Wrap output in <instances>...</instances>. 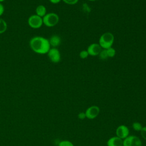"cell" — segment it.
I'll return each mask as SVG.
<instances>
[{
	"label": "cell",
	"instance_id": "ac0fdd59",
	"mask_svg": "<svg viewBox=\"0 0 146 146\" xmlns=\"http://www.w3.org/2000/svg\"><path fill=\"white\" fill-rule=\"evenodd\" d=\"M88 53L86 50H82L80 52H79V57L81 58V59H86L88 56Z\"/></svg>",
	"mask_w": 146,
	"mask_h": 146
},
{
	"label": "cell",
	"instance_id": "d4e9b609",
	"mask_svg": "<svg viewBox=\"0 0 146 146\" xmlns=\"http://www.w3.org/2000/svg\"><path fill=\"white\" fill-rule=\"evenodd\" d=\"M88 1H95L96 0H88Z\"/></svg>",
	"mask_w": 146,
	"mask_h": 146
},
{
	"label": "cell",
	"instance_id": "30bf717a",
	"mask_svg": "<svg viewBox=\"0 0 146 146\" xmlns=\"http://www.w3.org/2000/svg\"><path fill=\"white\" fill-rule=\"evenodd\" d=\"M107 146H123V140L117 136H112L107 141Z\"/></svg>",
	"mask_w": 146,
	"mask_h": 146
},
{
	"label": "cell",
	"instance_id": "6da1fadb",
	"mask_svg": "<svg viewBox=\"0 0 146 146\" xmlns=\"http://www.w3.org/2000/svg\"><path fill=\"white\" fill-rule=\"evenodd\" d=\"M31 50L40 55L47 54L51 48L48 39L41 36H35L31 38L29 42Z\"/></svg>",
	"mask_w": 146,
	"mask_h": 146
},
{
	"label": "cell",
	"instance_id": "277c9868",
	"mask_svg": "<svg viewBox=\"0 0 146 146\" xmlns=\"http://www.w3.org/2000/svg\"><path fill=\"white\" fill-rule=\"evenodd\" d=\"M27 23L29 26L34 29H39L43 25V19L42 17L35 14L30 15L27 20Z\"/></svg>",
	"mask_w": 146,
	"mask_h": 146
},
{
	"label": "cell",
	"instance_id": "d6986e66",
	"mask_svg": "<svg viewBox=\"0 0 146 146\" xmlns=\"http://www.w3.org/2000/svg\"><path fill=\"white\" fill-rule=\"evenodd\" d=\"M62 1H63L67 5H70L76 4L79 1V0H62Z\"/></svg>",
	"mask_w": 146,
	"mask_h": 146
},
{
	"label": "cell",
	"instance_id": "9a60e30c",
	"mask_svg": "<svg viewBox=\"0 0 146 146\" xmlns=\"http://www.w3.org/2000/svg\"><path fill=\"white\" fill-rule=\"evenodd\" d=\"M132 127L133 130H135L136 131L140 132V131L141 130V129L143 128V125L140 123H139L138 121H135L132 123Z\"/></svg>",
	"mask_w": 146,
	"mask_h": 146
},
{
	"label": "cell",
	"instance_id": "9c48e42d",
	"mask_svg": "<svg viewBox=\"0 0 146 146\" xmlns=\"http://www.w3.org/2000/svg\"><path fill=\"white\" fill-rule=\"evenodd\" d=\"M102 50V48L99 43H91L88 46V47H87V51L89 55L95 56L98 55Z\"/></svg>",
	"mask_w": 146,
	"mask_h": 146
},
{
	"label": "cell",
	"instance_id": "3957f363",
	"mask_svg": "<svg viewBox=\"0 0 146 146\" xmlns=\"http://www.w3.org/2000/svg\"><path fill=\"white\" fill-rule=\"evenodd\" d=\"M43 23L48 27L55 26L59 21L58 15L55 13H47L43 18Z\"/></svg>",
	"mask_w": 146,
	"mask_h": 146
},
{
	"label": "cell",
	"instance_id": "7a4b0ae2",
	"mask_svg": "<svg viewBox=\"0 0 146 146\" xmlns=\"http://www.w3.org/2000/svg\"><path fill=\"white\" fill-rule=\"evenodd\" d=\"M114 36L110 32H106L101 35L99 39V44L102 49L111 47L114 42Z\"/></svg>",
	"mask_w": 146,
	"mask_h": 146
},
{
	"label": "cell",
	"instance_id": "2e32d148",
	"mask_svg": "<svg viewBox=\"0 0 146 146\" xmlns=\"http://www.w3.org/2000/svg\"><path fill=\"white\" fill-rule=\"evenodd\" d=\"M98 56H99V58L102 60H105V59H107V58H108L106 49H102L101 50V51L100 52L99 54L98 55Z\"/></svg>",
	"mask_w": 146,
	"mask_h": 146
},
{
	"label": "cell",
	"instance_id": "7c38bea8",
	"mask_svg": "<svg viewBox=\"0 0 146 146\" xmlns=\"http://www.w3.org/2000/svg\"><path fill=\"white\" fill-rule=\"evenodd\" d=\"M47 14V9L45 6L43 5H39L37 6L35 9V14L43 18Z\"/></svg>",
	"mask_w": 146,
	"mask_h": 146
},
{
	"label": "cell",
	"instance_id": "e0dca14e",
	"mask_svg": "<svg viewBox=\"0 0 146 146\" xmlns=\"http://www.w3.org/2000/svg\"><path fill=\"white\" fill-rule=\"evenodd\" d=\"M58 146H74V144L69 140H62L59 143Z\"/></svg>",
	"mask_w": 146,
	"mask_h": 146
},
{
	"label": "cell",
	"instance_id": "cb8c5ba5",
	"mask_svg": "<svg viewBox=\"0 0 146 146\" xmlns=\"http://www.w3.org/2000/svg\"><path fill=\"white\" fill-rule=\"evenodd\" d=\"M5 1V0H0V2H1V3H2V2H3V1Z\"/></svg>",
	"mask_w": 146,
	"mask_h": 146
},
{
	"label": "cell",
	"instance_id": "52a82bcc",
	"mask_svg": "<svg viewBox=\"0 0 146 146\" xmlns=\"http://www.w3.org/2000/svg\"><path fill=\"white\" fill-rule=\"evenodd\" d=\"M86 118L92 120L95 119L100 113V108L98 106L93 105L88 107L84 112Z\"/></svg>",
	"mask_w": 146,
	"mask_h": 146
},
{
	"label": "cell",
	"instance_id": "7402d4cb",
	"mask_svg": "<svg viewBox=\"0 0 146 146\" xmlns=\"http://www.w3.org/2000/svg\"><path fill=\"white\" fill-rule=\"evenodd\" d=\"M5 12V7L0 2V17L2 16Z\"/></svg>",
	"mask_w": 146,
	"mask_h": 146
},
{
	"label": "cell",
	"instance_id": "ffe728a7",
	"mask_svg": "<svg viewBox=\"0 0 146 146\" xmlns=\"http://www.w3.org/2000/svg\"><path fill=\"white\" fill-rule=\"evenodd\" d=\"M140 134L141 137L146 140V126L143 127L141 130L140 131Z\"/></svg>",
	"mask_w": 146,
	"mask_h": 146
},
{
	"label": "cell",
	"instance_id": "603a6c76",
	"mask_svg": "<svg viewBox=\"0 0 146 146\" xmlns=\"http://www.w3.org/2000/svg\"><path fill=\"white\" fill-rule=\"evenodd\" d=\"M50 1V3H52V4H58L59 2H60V1L62 0H48Z\"/></svg>",
	"mask_w": 146,
	"mask_h": 146
},
{
	"label": "cell",
	"instance_id": "ba28073f",
	"mask_svg": "<svg viewBox=\"0 0 146 146\" xmlns=\"http://www.w3.org/2000/svg\"><path fill=\"white\" fill-rule=\"evenodd\" d=\"M116 135L118 137L124 140L129 135V129L125 125H120L116 129Z\"/></svg>",
	"mask_w": 146,
	"mask_h": 146
},
{
	"label": "cell",
	"instance_id": "8992f818",
	"mask_svg": "<svg viewBox=\"0 0 146 146\" xmlns=\"http://www.w3.org/2000/svg\"><path fill=\"white\" fill-rule=\"evenodd\" d=\"M47 55L49 60L54 63H58L60 61L61 54L57 48L51 47Z\"/></svg>",
	"mask_w": 146,
	"mask_h": 146
},
{
	"label": "cell",
	"instance_id": "4fadbf2b",
	"mask_svg": "<svg viewBox=\"0 0 146 146\" xmlns=\"http://www.w3.org/2000/svg\"><path fill=\"white\" fill-rule=\"evenodd\" d=\"M7 29V24L5 20L0 17V34L4 33Z\"/></svg>",
	"mask_w": 146,
	"mask_h": 146
},
{
	"label": "cell",
	"instance_id": "44dd1931",
	"mask_svg": "<svg viewBox=\"0 0 146 146\" xmlns=\"http://www.w3.org/2000/svg\"><path fill=\"white\" fill-rule=\"evenodd\" d=\"M78 118L80 120H84L85 118H86V114L84 112H80L78 114Z\"/></svg>",
	"mask_w": 146,
	"mask_h": 146
},
{
	"label": "cell",
	"instance_id": "5b68a950",
	"mask_svg": "<svg viewBox=\"0 0 146 146\" xmlns=\"http://www.w3.org/2000/svg\"><path fill=\"white\" fill-rule=\"evenodd\" d=\"M123 146H142V142L138 136L129 135L123 140Z\"/></svg>",
	"mask_w": 146,
	"mask_h": 146
},
{
	"label": "cell",
	"instance_id": "5bb4252c",
	"mask_svg": "<svg viewBox=\"0 0 146 146\" xmlns=\"http://www.w3.org/2000/svg\"><path fill=\"white\" fill-rule=\"evenodd\" d=\"M106 52H107L108 58H113L115 56L116 51L115 49L113 48L112 47H110V48H108L107 49H106Z\"/></svg>",
	"mask_w": 146,
	"mask_h": 146
},
{
	"label": "cell",
	"instance_id": "8fae6325",
	"mask_svg": "<svg viewBox=\"0 0 146 146\" xmlns=\"http://www.w3.org/2000/svg\"><path fill=\"white\" fill-rule=\"evenodd\" d=\"M48 39L51 47L56 48L61 43V38L58 35H52Z\"/></svg>",
	"mask_w": 146,
	"mask_h": 146
}]
</instances>
